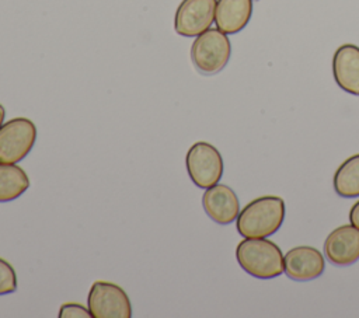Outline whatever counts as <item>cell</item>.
I'll return each instance as SVG.
<instances>
[{
	"mask_svg": "<svg viewBox=\"0 0 359 318\" xmlns=\"http://www.w3.org/2000/svg\"><path fill=\"white\" fill-rule=\"evenodd\" d=\"M332 74L341 90L359 95V46L344 43L335 50L332 56Z\"/></svg>",
	"mask_w": 359,
	"mask_h": 318,
	"instance_id": "8fae6325",
	"label": "cell"
},
{
	"mask_svg": "<svg viewBox=\"0 0 359 318\" xmlns=\"http://www.w3.org/2000/svg\"><path fill=\"white\" fill-rule=\"evenodd\" d=\"M236 259L241 269L257 279H273L283 273V254L266 238H244L236 248Z\"/></svg>",
	"mask_w": 359,
	"mask_h": 318,
	"instance_id": "7a4b0ae2",
	"label": "cell"
},
{
	"mask_svg": "<svg viewBox=\"0 0 359 318\" xmlns=\"http://www.w3.org/2000/svg\"><path fill=\"white\" fill-rule=\"evenodd\" d=\"M285 273L296 282H309L323 275L325 269L324 255L314 247L299 245L283 255Z\"/></svg>",
	"mask_w": 359,
	"mask_h": 318,
	"instance_id": "ba28073f",
	"label": "cell"
},
{
	"mask_svg": "<svg viewBox=\"0 0 359 318\" xmlns=\"http://www.w3.org/2000/svg\"><path fill=\"white\" fill-rule=\"evenodd\" d=\"M185 165L191 181L202 189L216 185L223 175L222 154L208 141H196L189 147Z\"/></svg>",
	"mask_w": 359,
	"mask_h": 318,
	"instance_id": "5b68a950",
	"label": "cell"
},
{
	"mask_svg": "<svg viewBox=\"0 0 359 318\" xmlns=\"http://www.w3.org/2000/svg\"><path fill=\"white\" fill-rule=\"evenodd\" d=\"M87 307L93 318H130L132 305L126 291L112 283L98 280L90 287Z\"/></svg>",
	"mask_w": 359,
	"mask_h": 318,
	"instance_id": "8992f818",
	"label": "cell"
},
{
	"mask_svg": "<svg viewBox=\"0 0 359 318\" xmlns=\"http://www.w3.org/2000/svg\"><path fill=\"white\" fill-rule=\"evenodd\" d=\"M28 188L29 178L20 165L0 163V202H11Z\"/></svg>",
	"mask_w": 359,
	"mask_h": 318,
	"instance_id": "4fadbf2b",
	"label": "cell"
},
{
	"mask_svg": "<svg viewBox=\"0 0 359 318\" xmlns=\"http://www.w3.org/2000/svg\"><path fill=\"white\" fill-rule=\"evenodd\" d=\"M334 191L341 198L359 196V153L348 157L334 174Z\"/></svg>",
	"mask_w": 359,
	"mask_h": 318,
	"instance_id": "5bb4252c",
	"label": "cell"
},
{
	"mask_svg": "<svg viewBox=\"0 0 359 318\" xmlns=\"http://www.w3.org/2000/svg\"><path fill=\"white\" fill-rule=\"evenodd\" d=\"M17 290V275L10 262L0 258V296Z\"/></svg>",
	"mask_w": 359,
	"mask_h": 318,
	"instance_id": "9a60e30c",
	"label": "cell"
},
{
	"mask_svg": "<svg viewBox=\"0 0 359 318\" xmlns=\"http://www.w3.org/2000/svg\"><path fill=\"white\" fill-rule=\"evenodd\" d=\"M36 126L28 118H13L0 126V163L17 164L32 150Z\"/></svg>",
	"mask_w": 359,
	"mask_h": 318,
	"instance_id": "277c9868",
	"label": "cell"
},
{
	"mask_svg": "<svg viewBox=\"0 0 359 318\" xmlns=\"http://www.w3.org/2000/svg\"><path fill=\"white\" fill-rule=\"evenodd\" d=\"M4 118H6V109H4V106L0 104V126L3 125Z\"/></svg>",
	"mask_w": 359,
	"mask_h": 318,
	"instance_id": "ac0fdd59",
	"label": "cell"
},
{
	"mask_svg": "<svg viewBox=\"0 0 359 318\" xmlns=\"http://www.w3.org/2000/svg\"><path fill=\"white\" fill-rule=\"evenodd\" d=\"M202 206L206 214L217 224H230L236 221L240 213V202L236 192L223 184L206 188L202 196Z\"/></svg>",
	"mask_w": 359,
	"mask_h": 318,
	"instance_id": "30bf717a",
	"label": "cell"
},
{
	"mask_svg": "<svg viewBox=\"0 0 359 318\" xmlns=\"http://www.w3.org/2000/svg\"><path fill=\"white\" fill-rule=\"evenodd\" d=\"M285 220V202L279 196H261L244 206L236 227L244 238H266L275 234Z\"/></svg>",
	"mask_w": 359,
	"mask_h": 318,
	"instance_id": "6da1fadb",
	"label": "cell"
},
{
	"mask_svg": "<svg viewBox=\"0 0 359 318\" xmlns=\"http://www.w3.org/2000/svg\"><path fill=\"white\" fill-rule=\"evenodd\" d=\"M216 3V0H182L174 17L175 32L192 38L209 29L215 21Z\"/></svg>",
	"mask_w": 359,
	"mask_h": 318,
	"instance_id": "52a82bcc",
	"label": "cell"
},
{
	"mask_svg": "<svg viewBox=\"0 0 359 318\" xmlns=\"http://www.w3.org/2000/svg\"><path fill=\"white\" fill-rule=\"evenodd\" d=\"M231 55V43L223 31L209 28L195 36L191 46V60L198 71L206 76L219 73L226 67Z\"/></svg>",
	"mask_w": 359,
	"mask_h": 318,
	"instance_id": "3957f363",
	"label": "cell"
},
{
	"mask_svg": "<svg viewBox=\"0 0 359 318\" xmlns=\"http://www.w3.org/2000/svg\"><path fill=\"white\" fill-rule=\"evenodd\" d=\"M252 14V0H217L216 27L224 34H237L245 28Z\"/></svg>",
	"mask_w": 359,
	"mask_h": 318,
	"instance_id": "7c38bea8",
	"label": "cell"
},
{
	"mask_svg": "<svg viewBox=\"0 0 359 318\" xmlns=\"http://www.w3.org/2000/svg\"><path fill=\"white\" fill-rule=\"evenodd\" d=\"M91 312L88 307L79 303H66L59 308V318H90Z\"/></svg>",
	"mask_w": 359,
	"mask_h": 318,
	"instance_id": "2e32d148",
	"label": "cell"
},
{
	"mask_svg": "<svg viewBox=\"0 0 359 318\" xmlns=\"http://www.w3.org/2000/svg\"><path fill=\"white\" fill-rule=\"evenodd\" d=\"M324 255L335 266H349L359 259V228L344 224L324 241Z\"/></svg>",
	"mask_w": 359,
	"mask_h": 318,
	"instance_id": "9c48e42d",
	"label": "cell"
},
{
	"mask_svg": "<svg viewBox=\"0 0 359 318\" xmlns=\"http://www.w3.org/2000/svg\"><path fill=\"white\" fill-rule=\"evenodd\" d=\"M349 221L352 226L358 227L359 228V200L355 202V205L351 207V212H349Z\"/></svg>",
	"mask_w": 359,
	"mask_h": 318,
	"instance_id": "e0dca14e",
	"label": "cell"
}]
</instances>
